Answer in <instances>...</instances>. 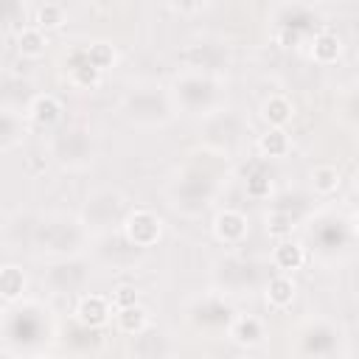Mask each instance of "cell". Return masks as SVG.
Instances as JSON below:
<instances>
[{
  "label": "cell",
  "instance_id": "6da1fadb",
  "mask_svg": "<svg viewBox=\"0 0 359 359\" xmlns=\"http://www.w3.org/2000/svg\"><path fill=\"white\" fill-rule=\"evenodd\" d=\"M121 233L132 247H154L163 238V219L149 208H132L121 222Z\"/></svg>",
  "mask_w": 359,
  "mask_h": 359
},
{
  "label": "cell",
  "instance_id": "7a4b0ae2",
  "mask_svg": "<svg viewBox=\"0 0 359 359\" xmlns=\"http://www.w3.org/2000/svg\"><path fill=\"white\" fill-rule=\"evenodd\" d=\"M210 230H213V236H216L222 244L236 247V244H241V241L247 238V233H250V222H247V216H244L241 210H236V208H224V210H219V213L213 216Z\"/></svg>",
  "mask_w": 359,
  "mask_h": 359
},
{
  "label": "cell",
  "instance_id": "3957f363",
  "mask_svg": "<svg viewBox=\"0 0 359 359\" xmlns=\"http://www.w3.org/2000/svg\"><path fill=\"white\" fill-rule=\"evenodd\" d=\"M112 309H115L112 297H104V294H84V297H79V303H76V320H79L81 325H87V328H101V325L109 323Z\"/></svg>",
  "mask_w": 359,
  "mask_h": 359
},
{
  "label": "cell",
  "instance_id": "277c9868",
  "mask_svg": "<svg viewBox=\"0 0 359 359\" xmlns=\"http://www.w3.org/2000/svg\"><path fill=\"white\" fill-rule=\"evenodd\" d=\"M227 337H230L236 345H241V348H255V345H261V342L266 339V325H264V320L255 317V314H241V317H236V320L230 323Z\"/></svg>",
  "mask_w": 359,
  "mask_h": 359
},
{
  "label": "cell",
  "instance_id": "5b68a950",
  "mask_svg": "<svg viewBox=\"0 0 359 359\" xmlns=\"http://www.w3.org/2000/svg\"><path fill=\"white\" fill-rule=\"evenodd\" d=\"M342 50H345V45H342V39H339V34L334 31V28H323L320 34H314V39H311V48H309V56L317 62V65H334L339 56H342Z\"/></svg>",
  "mask_w": 359,
  "mask_h": 359
},
{
  "label": "cell",
  "instance_id": "8992f818",
  "mask_svg": "<svg viewBox=\"0 0 359 359\" xmlns=\"http://www.w3.org/2000/svg\"><path fill=\"white\" fill-rule=\"evenodd\" d=\"M294 294H297V286H294L292 275H286V272H278L275 278H269V283H266V289H264V300H266V306L275 309V311L289 309V306L294 303Z\"/></svg>",
  "mask_w": 359,
  "mask_h": 359
},
{
  "label": "cell",
  "instance_id": "52a82bcc",
  "mask_svg": "<svg viewBox=\"0 0 359 359\" xmlns=\"http://www.w3.org/2000/svg\"><path fill=\"white\" fill-rule=\"evenodd\" d=\"M272 264H275V269H280V272H286V275L297 272V269L306 264V250H303V244H300V241H292V238H280V241L272 247Z\"/></svg>",
  "mask_w": 359,
  "mask_h": 359
},
{
  "label": "cell",
  "instance_id": "ba28073f",
  "mask_svg": "<svg viewBox=\"0 0 359 359\" xmlns=\"http://www.w3.org/2000/svg\"><path fill=\"white\" fill-rule=\"evenodd\" d=\"M261 118L266 126H286L294 118V104L283 93H272L261 101Z\"/></svg>",
  "mask_w": 359,
  "mask_h": 359
},
{
  "label": "cell",
  "instance_id": "9c48e42d",
  "mask_svg": "<svg viewBox=\"0 0 359 359\" xmlns=\"http://www.w3.org/2000/svg\"><path fill=\"white\" fill-rule=\"evenodd\" d=\"M62 112H65L62 101H59L56 95H50V93H39V95L28 104V118H31V123H36V126H53V123L62 118Z\"/></svg>",
  "mask_w": 359,
  "mask_h": 359
},
{
  "label": "cell",
  "instance_id": "30bf717a",
  "mask_svg": "<svg viewBox=\"0 0 359 359\" xmlns=\"http://www.w3.org/2000/svg\"><path fill=\"white\" fill-rule=\"evenodd\" d=\"M289 149H292V140H289V132L283 126H266V132L258 135V151L269 160L286 157Z\"/></svg>",
  "mask_w": 359,
  "mask_h": 359
},
{
  "label": "cell",
  "instance_id": "8fae6325",
  "mask_svg": "<svg viewBox=\"0 0 359 359\" xmlns=\"http://www.w3.org/2000/svg\"><path fill=\"white\" fill-rule=\"evenodd\" d=\"M115 325L121 334H129V337H137L146 331L149 325V311L135 303V306H123V309H115Z\"/></svg>",
  "mask_w": 359,
  "mask_h": 359
},
{
  "label": "cell",
  "instance_id": "7c38bea8",
  "mask_svg": "<svg viewBox=\"0 0 359 359\" xmlns=\"http://www.w3.org/2000/svg\"><path fill=\"white\" fill-rule=\"evenodd\" d=\"M45 50H48V36H45L42 28H36V25L20 28V34H17V53L22 59H39V56H45Z\"/></svg>",
  "mask_w": 359,
  "mask_h": 359
},
{
  "label": "cell",
  "instance_id": "4fadbf2b",
  "mask_svg": "<svg viewBox=\"0 0 359 359\" xmlns=\"http://www.w3.org/2000/svg\"><path fill=\"white\" fill-rule=\"evenodd\" d=\"M25 286H28V278H25V272L20 266L6 264L0 269V297L6 303H17L22 297V292H25Z\"/></svg>",
  "mask_w": 359,
  "mask_h": 359
},
{
  "label": "cell",
  "instance_id": "5bb4252c",
  "mask_svg": "<svg viewBox=\"0 0 359 359\" xmlns=\"http://www.w3.org/2000/svg\"><path fill=\"white\" fill-rule=\"evenodd\" d=\"M309 182H311V188H314L317 194L328 196V194H334V191L342 185V174H339L337 165L323 163V165H314V168L309 171Z\"/></svg>",
  "mask_w": 359,
  "mask_h": 359
},
{
  "label": "cell",
  "instance_id": "9a60e30c",
  "mask_svg": "<svg viewBox=\"0 0 359 359\" xmlns=\"http://www.w3.org/2000/svg\"><path fill=\"white\" fill-rule=\"evenodd\" d=\"M84 59H87L93 67H98V70L104 73V70L115 67V62H118V50H115L112 42L95 39V42H90V45L84 48Z\"/></svg>",
  "mask_w": 359,
  "mask_h": 359
},
{
  "label": "cell",
  "instance_id": "2e32d148",
  "mask_svg": "<svg viewBox=\"0 0 359 359\" xmlns=\"http://www.w3.org/2000/svg\"><path fill=\"white\" fill-rule=\"evenodd\" d=\"M34 22L42 31H56V28H62L67 22V14H65V8L59 3H42L36 8V14H34Z\"/></svg>",
  "mask_w": 359,
  "mask_h": 359
},
{
  "label": "cell",
  "instance_id": "e0dca14e",
  "mask_svg": "<svg viewBox=\"0 0 359 359\" xmlns=\"http://www.w3.org/2000/svg\"><path fill=\"white\" fill-rule=\"evenodd\" d=\"M79 56H81V65L70 67V81H73L76 87H84V90L98 87V81H101V70H98V67H93V65L84 59V48L79 50Z\"/></svg>",
  "mask_w": 359,
  "mask_h": 359
},
{
  "label": "cell",
  "instance_id": "ac0fdd59",
  "mask_svg": "<svg viewBox=\"0 0 359 359\" xmlns=\"http://www.w3.org/2000/svg\"><path fill=\"white\" fill-rule=\"evenodd\" d=\"M266 233L275 238H286L292 233V216L283 210H272L266 213Z\"/></svg>",
  "mask_w": 359,
  "mask_h": 359
},
{
  "label": "cell",
  "instance_id": "d6986e66",
  "mask_svg": "<svg viewBox=\"0 0 359 359\" xmlns=\"http://www.w3.org/2000/svg\"><path fill=\"white\" fill-rule=\"evenodd\" d=\"M109 297H112L115 309H123V306H135V303H140V292H137V286H132V283H121V286H115Z\"/></svg>",
  "mask_w": 359,
  "mask_h": 359
},
{
  "label": "cell",
  "instance_id": "ffe728a7",
  "mask_svg": "<svg viewBox=\"0 0 359 359\" xmlns=\"http://www.w3.org/2000/svg\"><path fill=\"white\" fill-rule=\"evenodd\" d=\"M269 191H272V180H266V177H250V180H247V194H250L252 199L269 196Z\"/></svg>",
  "mask_w": 359,
  "mask_h": 359
},
{
  "label": "cell",
  "instance_id": "44dd1931",
  "mask_svg": "<svg viewBox=\"0 0 359 359\" xmlns=\"http://www.w3.org/2000/svg\"><path fill=\"white\" fill-rule=\"evenodd\" d=\"M351 230H353V233L359 236V210H356V213L351 216Z\"/></svg>",
  "mask_w": 359,
  "mask_h": 359
},
{
  "label": "cell",
  "instance_id": "7402d4cb",
  "mask_svg": "<svg viewBox=\"0 0 359 359\" xmlns=\"http://www.w3.org/2000/svg\"><path fill=\"white\" fill-rule=\"evenodd\" d=\"M351 180H353V188H356V194H359V168L353 171V177H351Z\"/></svg>",
  "mask_w": 359,
  "mask_h": 359
},
{
  "label": "cell",
  "instance_id": "603a6c76",
  "mask_svg": "<svg viewBox=\"0 0 359 359\" xmlns=\"http://www.w3.org/2000/svg\"><path fill=\"white\" fill-rule=\"evenodd\" d=\"M14 3H28V0H14Z\"/></svg>",
  "mask_w": 359,
  "mask_h": 359
}]
</instances>
